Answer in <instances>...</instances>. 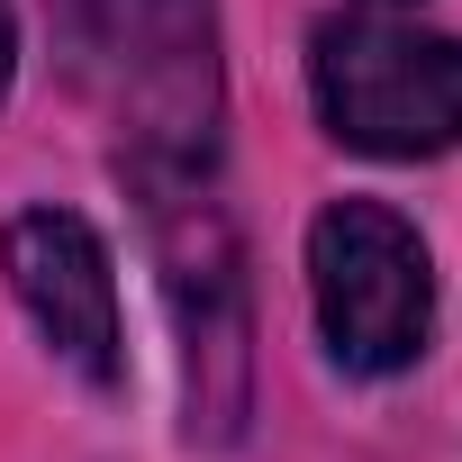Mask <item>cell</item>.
<instances>
[{
  "instance_id": "6da1fadb",
  "label": "cell",
  "mask_w": 462,
  "mask_h": 462,
  "mask_svg": "<svg viewBox=\"0 0 462 462\" xmlns=\"http://www.w3.org/2000/svg\"><path fill=\"white\" fill-rule=\"evenodd\" d=\"M64 64L118 127L127 172L217 163V10L208 0H55Z\"/></svg>"
},
{
  "instance_id": "7a4b0ae2",
  "label": "cell",
  "mask_w": 462,
  "mask_h": 462,
  "mask_svg": "<svg viewBox=\"0 0 462 462\" xmlns=\"http://www.w3.org/2000/svg\"><path fill=\"white\" fill-rule=\"evenodd\" d=\"M309 91L336 145L354 154H444L462 145V37H435L390 10H345L309 37Z\"/></svg>"
},
{
  "instance_id": "3957f363",
  "label": "cell",
  "mask_w": 462,
  "mask_h": 462,
  "mask_svg": "<svg viewBox=\"0 0 462 462\" xmlns=\"http://www.w3.org/2000/svg\"><path fill=\"white\" fill-rule=\"evenodd\" d=\"M127 181L145 190V217H154V263H163V300L190 363V435L226 444L245 426V273H236V226L217 199V163L127 172Z\"/></svg>"
},
{
  "instance_id": "277c9868",
  "label": "cell",
  "mask_w": 462,
  "mask_h": 462,
  "mask_svg": "<svg viewBox=\"0 0 462 462\" xmlns=\"http://www.w3.org/2000/svg\"><path fill=\"white\" fill-rule=\"evenodd\" d=\"M309 291H318L327 354L345 372L381 381V372H408L426 354L435 273H426V245H417V226L399 208H381V199L318 208V226H309Z\"/></svg>"
},
{
  "instance_id": "5b68a950",
  "label": "cell",
  "mask_w": 462,
  "mask_h": 462,
  "mask_svg": "<svg viewBox=\"0 0 462 462\" xmlns=\"http://www.w3.org/2000/svg\"><path fill=\"white\" fill-rule=\"evenodd\" d=\"M0 273H10L19 309L37 318V336L55 345V363H73L91 390L127 381L118 273H109V245L91 236V217H73V208H19L10 226H0Z\"/></svg>"
},
{
  "instance_id": "8992f818",
  "label": "cell",
  "mask_w": 462,
  "mask_h": 462,
  "mask_svg": "<svg viewBox=\"0 0 462 462\" xmlns=\"http://www.w3.org/2000/svg\"><path fill=\"white\" fill-rule=\"evenodd\" d=\"M10 73H19V0H0V100H10Z\"/></svg>"
}]
</instances>
